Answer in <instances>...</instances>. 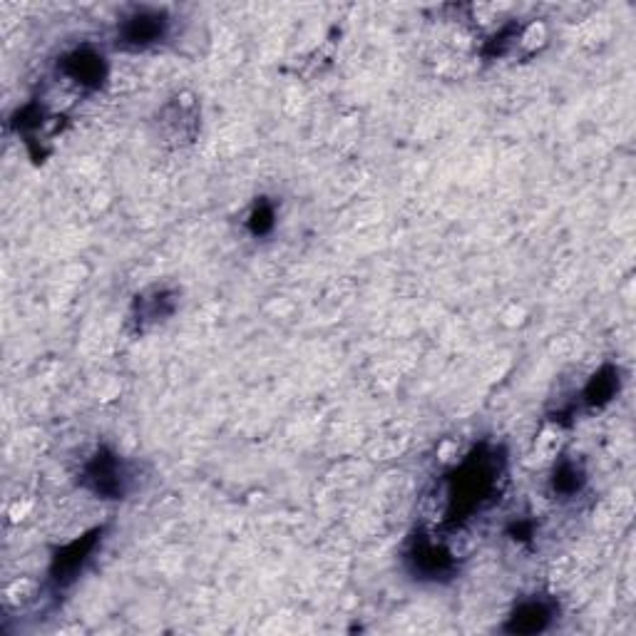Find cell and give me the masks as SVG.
<instances>
[{
	"instance_id": "1",
	"label": "cell",
	"mask_w": 636,
	"mask_h": 636,
	"mask_svg": "<svg viewBox=\"0 0 636 636\" xmlns=\"http://www.w3.org/2000/svg\"><path fill=\"white\" fill-rule=\"evenodd\" d=\"M500 473L502 460L497 453H487L485 448L475 450L450 480V517L458 520V515H470L490 500Z\"/></svg>"
},
{
	"instance_id": "2",
	"label": "cell",
	"mask_w": 636,
	"mask_h": 636,
	"mask_svg": "<svg viewBox=\"0 0 636 636\" xmlns=\"http://www.w3.org/2000/svg\"><path fill=\"white\" fill-rule=\"evenodd\" d=\"M169 35V18L164 10L135 8L117 25V48L147 50Z\"/></svg>"
},
{
	"instance_id": "3",
	"label": "cell",
	"mask_w": 636,
	"mask_h": 636,
	"mask_svg": "<svg viewBox=\"0 0 636 636\" xmlns=\"http://www.w3.org/2000/svg\"><path fill=\"white\" fill-rule=\"evenodd\" d=\"M130 480L132 477L127 465L110 450H100L82 470V485L95 492L97 497H105V500L125 497L130 490Z\"/></svg>"
},
{
	"instance_id": "4",
	"label": "cell",
	"mask_w": 636,
	"mask_h": 636,
	"mask_svg": "<svg viewBox=\"0 0 636 636\" xmlns=\"http://www.w3.org/2000/svg\"><path fill=\"white\" fill-rule=\"evenodd\" d=\"M405 562H408L410 572L420 579L448 577L455 567L453 555L428 537H415L410 550L405 552Z\"/></svg>"
},
{
	"instance_id": "5",
	"label": "cell",
	"mask_w": 636,
	"mask_h": 636,
	"mask_svg": "<svg viewBox=\"0 0 636 636\" xmlns=\"http://www.w3.org/2000/svg\"><path fill=\"white\" fill-rule=\"evenodd\" d=\"M63 73L82 87H100V82L105 80L107 75V65L105 58L97 55L95 50L80 48L73 50L70 55H65Z\"/></svg>"
},
{
	"instance_id": "6",
	"label": "cell",
	"mask_w": 636,
	"mask_h": 636,
	"mask_svg": "<svg viewBox=\"0 0 636 636\" xmlns=\"http://www.w3.org/2000/svg\"><path fill=\"white\" fill-rule=\"evenodd\" d=\"M555 617V609L550 607L542 599H527L520 607L515 609V614L510 617L507 624V632H520V634H535L550 624V619Z\"/></svg>"
},
{
	"instance_id": "7",
	"label": "cell",
	"mask_w": 636,
	"mask_h": 636,
	"mask_svg": "<svg viewBox=\"0 0 636 636\" xmlns=\"http://www.w3.org/2000/svg\"><path fill=\"white\" fill-rule=\"evenodd\" d=\"M97 542V532L90 537H82L80 542H75V545H70L68 550L63 552V555L55 557V567H53V579L58 584H68L73 582L75 574H78V569L82 567V562H85L87 557H90L92 547H95Z\"/></svg>"
},
{
	"instance_id": "8",
	"label": "cell",
	"mask_w": 636,
	"mask_h": 636,
	"mask_svg": "<svg viewBox=\"0 0 636 636\" xmlns=\"http://www.w3.org/2000/svg\"><path fill=\"white\" fill-rule=\"evenodd\" d=\"M617 391H619V371L617 368L607 366L602 368L592 381H589L587 388H584V403L592 405V408H599V405L609 403Z\"/></svg>"
},
{
	"instance_id": "9",
	"label": "cell",
	"mask_w": 636,
	"mask_h": 636,
	"mask_svg": "<svg viewBox=\"0 0 636 636\" xmlns=\"http://www.w3.org/2000/svg\"><path fill=\"white\" fill-rule=\"evenodd\" d=\"M584 473L572 463V460H562L557 465L555 477H552V485H555V492L559 495H574V492L582 487Z\"/></svg>"
},
{
	"instance_id": "10",
	"label": "cell",
	"mask_w": 636,
	"mask_h": 636,
	"mask_svg": "<svg viewBox=\"0 0 636 636\" xmlns=\"http://www.w3.org/2000/svg\"><path fill=\"white\" fill-rule=\"evenodd\" d=\"M249 227H251V232L256 234V237H261V234H269L271 227H274V209H271L269 204H259V207L254 209V214H251Z\"/></svg>"
}]
</instances>
